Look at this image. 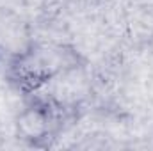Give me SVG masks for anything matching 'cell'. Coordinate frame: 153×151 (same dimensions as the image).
Listing matches in <instances>:
<instances>
[{
	"mask_svg": "<svg viewBox=\"0 0 153 151\" xmlns=\"http://www.w3.org/2000/svg\"><path fill=\"white\" fill-rule=\"evenodd\" d=\"M84 62L82 53L71 44L34 41L7 59L4 75L16 93L29 96L39 93L53 78L82 68Z\"/></svg>",
	"mask_w": 153,
	"mask_h": 151,
	"instance_id": "1",
	"label": "cell"
},
{
	"mask_svg": "<svg viewBox=\"0 0 153 151\" xmlns=\"http://www.w3.org/2000/svg\"><path fill=\"white\" fill-rule=\"evenodd\" d=\"M0 66H2V48H0Z\"/></svg>",
	"mask_w": 153,
	"mask_h": 151,
	"instance_id": "3",
	"label": "cell"
},
{
	"mask_svg": "<svg viewBox=\"0 0 153 151\" xmlns=\"http://www.w3.org/2000/svg\"><path fill=\"white\" fill-rule=\"evenodd\" d=\"M78 117L76 105L50 94L25 96L23 109L16 117V132L22 141L34 148H50Z\"/></svg>",
	"mask_w": 153,
	"mask_h": 151,
	"instance_id": "2",
	"label": "cell"
}]
</instances>
